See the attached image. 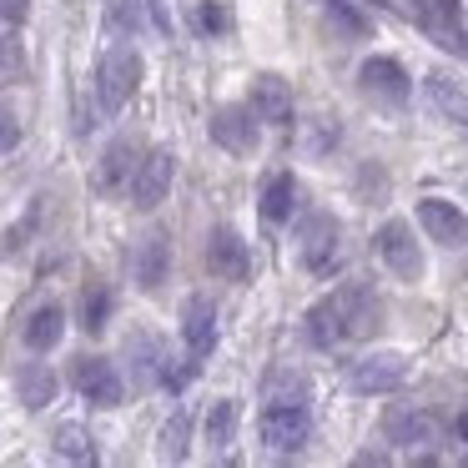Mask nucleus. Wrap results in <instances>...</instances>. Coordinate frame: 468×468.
Returning <instances> with one entry per match:
<instances>
[{"instance_id":"obj_1","label":"nucleus","mask_w":468,"mask_h":468,"mask_svg":"<svg viewBox=\"0 0 468 468\" xmlns=\"http://www.w3.org/2000/svg\"><path fill=\"white\" fill-rule=\"evenodd\" d=\"M373 327H378V297L363 277L333 287L327 297H317V303L307 307V343L313 347L353 343V337H367Z\"/></svg>"},{"instance_id":"obj_2","label":"nucleus","mask_w":468,"mask_h":468,"mask_svg":"<svg viewBox=\"0 0 468 468\" xmlns=\"http://www.w3.org/2000/svg\"><path fill=\"white\" fill-rule=\"evenodd\" d=\"M257 433H262V443L272 448V453H297V448L313 438V408H307L303 378H282V388L267 398Z\"/></svg>"},{"instance_id":"obj_3","label":"nucleus","mask_w":468,"mask_h":468,"mask_svg":"<svg viewBox=\"0 0 468 468\" xmlns=\"http://www.w3.org/2000/svg\"><path fill=\"white\" fill-rule=\"evenodd\" d=\"M297 257H303V267L317 277H327L343 262V227H337L333 212H307L303 217V227H297Z\"/></svg>"},{"instance_id":"obj_4","label":"nucleus","mask_w":468,"mask_h":468,"mask_svg":"<svg viewBox=\"0 0 468 468\" xmlns=\"http://www.w3.org/2000/svg\"><path fill=\"white\" fill-rule=\"evenodd\" d=\"M142 56L132 51V46H116V51L101 56V71H96V96H101L106 112H122L126 101H132L136 91H142Z\"/></svg>"},{"instance_id":"obj_5","label":"nucleus","mask_w":468,"mask_h":468,"mask_svg":"<svg viewBox=\"0 0 468 468\" xmlns=\"http://www.w3.org/2000/svg\"><path fill=\"white\" fill-rule=\"evenodd\" d=\"M378 257H383L388 272L403 277V282H418V277H423V247H418L413 227H408L403 217L378 227Z\"/></svg>"},{"instance_id":"obj_6","label":"nucleus","mask_w":468,"mask_h":468,"mask_svg":"<svg viewBox=\"0 0 468 468\" xmlns=\"http://www.w3.org/2000/svg\"><path fill=\"white\" fill-rule=\"evenodd\" d=\"M207 132H212V142L222 146V152H232V156L257 152V142H262V122L252 116V106H217L212 122H207Z\"/></svg>"},{"instance_id":"obj_7","label":"nucleus","mask_w":468,"mask_h":468,"mask_svg":"<svg viewBox=\"0 0 468 468\" xmlns=\"http://www.w3.org/2000/svg\"><path fill=\"white\" fill-rule=\"evenodd\" d=\"M71 388L86 398V403H96V408H116L122 393H126L116 363H106V357H81V363H71Z\"/></svg>"},{"instance_id":"obj_8","label":"nucleus","mask_w":468,"mask_h":468,"mask_svg":"<svg viewBox=\"0 0 468 468\" xmlns=\"http://www.w3.org/2000/svg\"><path fill=\"white\" fill-rule=\"evenodd\" d=\"M357 86L383 106H403L408 96H413V81H408V71L393 56H367V61L357 66Z\"/></svg>"},{"instance_id":"obj_9","label":"nucleus","mask_w":468,"mask_h":468,"mask_svg":"<svg viewBox=\"0 0 468 468\" xmlns=\"http://www.w3.org/2000/svg\"><path fill=\"white\" fill-rule=\"evenodd\" d=\"M347 383L357 388V393L378 398V393H398V388L408 383V357L403 353H373V357H357L353 373H347Z\"/></svg>"},{"instance_id":"obj_10","label":"nucleus","mask_w":468,"mask_h":468,"mask_svg":"<svg viewBox=\"0 0 468 468\" xmlns=\"http://www.w3.org/2000/svg\"><path fill=\"white\" fill-rule=\"evenodd\" d=\"M207 267L222 282H247L252 277V252H247V242L232 227H212V237H207Z\"/></svg>"},{"instance_id":"obj_11","label":"nucleus","mask_w":468,"mask_h":468,"mask_svg":"<svg viewBox=\"0 0 468 468\" xmlns=\"http://www.w3.org/2000/svg\"><path fill=\"white\" fill-rule=\"evenodd\" d=\"M172 176H176V162L172 152H152L136 162L132 172V202L142 207V212H152V207L166 202V192H172Z\"/></svg>"},{"instance_id":"obj_12","label":"nucleus","mask_w":468,"mask_h":468,"mask_svg":"<svg viewBox=\"0 0 468 468\" xmlns=\"http://www.w3.org/2000/svg\"><path fill=\"white\" fill-rule=\"evenodd\" d=\"M418 227H423L438 247H468V217L458 212L448 197H423V202H418Z\"/></svg>"},{"instance_id":"obj_13","label":"nucleus","mask_w":468,"mask_h":468,"mask_svg":"<svg viewBox=\"0 0 468 468\" xmlns=\"http://www.w3.org/2000/svg\"><path fill=\"white\" fill-rule=\"evenodd\" d=\"M383 438H388V443H398V448H423V443H433V438H438V418L428 413V408H413V403L388 408V413H383Z\"/></svg>"},{"instance_id":"obj_14","label":"nucleus","mask_w":468,"mask_h":468,"mask_svg":"<svg viewBox=\"0 0 468 468\" xmlns=\"http://www.w3.org/2000/svg\"><path fill=\"white\" fill-rule=\"evenodd\" d=\"M166 272H172V242H166V232H146L142 242L132 247V282L136 287H162Z\"/></svg>"},{"instance_id":"obj_15","label":"nucleus","mask_w":468,"mask_h":468,"mask_svg":"<svg viewBox=\"0 0 468 468\" xmlns=\"http://www.w3.org/2000/svg\"><path fill=\"white\" fill-rule=\"evenodd\" d=\"M182 343H186V353H192V363H202V357L212 353V343H217V307H212V297H186V307H182Z\"/></svg>"},{"instance_id":"obj_16","label":"nucleus","mask_w":468,"mask_h":468,"mask_svg":"<svg viewBox=\"0 0 468 468\" xmlns=\"http://www.w3.org/2000/svg\"><path fill=\"white\" fill-rule=\"evenodd\" d=\"M252 116L267 126H287L292 122V91H287V81H277V76H257L252 81Z\"/></svg>"},{"instance_id":"obj_17","label":"nucleus","mask_w":468,"mask_h":468,"mask_svg":"<svg viewBox=\"0 0 468 468\" xmlns=\"http://www.w3.org/2000/svg\"><path fill=\"white\" fill-rule=\"evenodd\" d=\"M257 212H262V222H267V227L292 222V212H297V176H292V172H272V176H267Z\"/></svg>"},{"instance_id":"obj_18","label":"nucleus","mask_w":468,"mask_h":468,"mask_svg":"<svg viewBox=\"0 0 468 468\" xmlns=\"http://www.w3.org/2000/svg\"><path fill=\"white\" fill-rule=\"evenodd\" d=\"M21 337H26V347H31V353H51V347L66 337V307L61 303H41L31 317H26Z\"/></svg>"},{"instance_id":"obj_19","label":"nucleus","mask_w":468,"mask_h":468,"mask_svg":"<svg viewBox=\"0 0 468 468\" xmlns=\"http://www.w3.org/2000/svg\"><path fill=\"white\" fill-rule=\"evenodd\" d=\"M423 86H428V101H433V112L443 116V122L468 126V91L453 81V76H448V71H433Z\"/></svg>"},{"instance_id":"obj_20","label":"nucleus","mask_w":468,"mask_h":468,"mask_svg":"<svg viewBox=\"0 0 468 468\" xmlns=\"http://www.w3.org/2000/svg\"><path fill=\"white\" fill-rule=\"evenodd\" d=\"M132 172H136V142H132V136H122V142H112V146L101 152V166H96V186H101V192H112V186L132 182Z\"/></svg>"},{"instance_id":"obj_21","label":"nucleus","mask_w":468,"mask_h":468,"mask_svg":"<svg viewBox=\"0 0 468 468\" xmlns=\"http://www.w3.org/2000/svg\"><path fill=\"white\" fill-rule=\"evenodd\" d=\"M16 393H21L26 408H46L56 398V373L46 363H26L21 373H16Z\"/></svg>"},{"instance_id":"obj_22","label":"nucleus","mask_w":468,"mask_h":468,"mask_svg":"<svg viewBox=\"0 0 468 468\" xmlns=\"http://www.w3.org/2000/svg\"><path fill=\"white\" fill-rule=\"evenodd\" d=\"M112 313H116V292H112V287H101V282H91L81 292V327H86V333H106Z\"/></svg>"},{"instance_id":"obj_23","label":"nucleus","mask_w":468,"mask_h":468,"mask_svg":"<svg viewBox=\"0 0 468 468\" xmlns=\"http://www.w3.org/2000/svg\"><path fill=\"white\" fill-rule=\"evenodd\" d=\"M232 438H237V403L232 398H217V403L207 408V443L232 448Z\"/></svg>"},{"instance_id":"obj_24","label":"nucleus","mask_w":468,"mask_h":468,"mask_svg":"<svg viewBox=\"0 0 468 468\" xmlns=\"http://www.w3.org/2000/svg\"><path fill=\"white\" fill-rule=\"evenodd\" d=\"M56 453H61L66 463H96V448H91V438H86V428H76V423L56 428Z\"/></svg>"},{"instance_id":"obj_25","label":"nucleus","mask_w":468,"mask_h":468,"mask_svg":"<svg viewBox=\"0 0 468 468\" xmlns=\"http://www.w3.org/2000/svg\"><path fill=\"white\" fill-rule=\"evenodd\" d=\"M327 21H333L343 36H353V41H357V36H367V16H357L347 0H327Z\"/></svg>"},{"instance_id":"obj_26","label":"nucleus","mask_w":468,"mask_h":468,"mask_svg":"<svg viewBox=\"0 0 468 468\" xmlns=\"http://www.w3.org/2000/svg\"><path fill=\"white\" fill-rule=\"evenodd\" d=\"M197 26H202L207 36H222L227 31V11L217 5V0H202V5H197Z\"/></svg>"},{"instance_id":"obj_27","label":"nucleus","mask_w":468,"mask_h":468,"mask_svg":"<svg viewBox=\"0 0 468 468\" xmlns=\"http://www.w3.org/2000/svg\"><path fill=\"white\" fill-rule=\"evenodd\" d=\"M36 222H41V207H31V212H26V217H21V227H11V232H5V242H0V257H11V252H16V247H21V237H26V232H31V227H36Z\"/></svg>"},{"instance_id":"obj_28","label":"nucleus","mask_w":468,"mask_h":468,"mask_svg":"<svg viewBox=\"0 0 468 468\" xmlns=\"http://www.w3.org/2000/svg\"><path fill=\"white\" fill-rule=\"evenodd\" d=\"M16 142H21V122L11 116V106H0V156L16 152Z\"/></svg>"},{"instance_id":"obj_29","label":"nucleus","mask_w":468,"mask_h":468,"mask_svg":"<svg viewBox=\"0 0 468 468\" xmlns=\"http://www.w3.org/2000/svg\"><path fill=\"white\" fill-rule=\"evenodd\" d=\"M182 438H186V418H172V428H166V453H172V458H182V453H186Z\"/></svg>"},{"instance_id":"obj_30","label":"nucleus","mask_w":468,"mask_h":468,"mask_svg":"<svg viewBox=\"0 0 468 468\" xmlns=\"http://www.w3.org/2000/svg\"><path fill=\"white\" fill-rule=\"evenodd\" d=\"M0 11L11 16V21H21V16H26V0H0Z\"/></svg>"},{"instance_id":"obj_31","label":"nucleus","mask_w":468,"mask_h":468,"mask_svg":"<svg viewBox=\"0 0 468 468\" xmlns=\"http://www.w3.org/2000/svg\"><path fill=\"white\" fill-rule=\"evenodd\" d=\"M453 428H458V438L468 443V413H458V423H453Z\"/></svg>"}]
</instances>
